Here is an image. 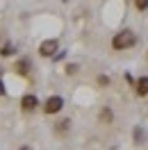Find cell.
<instances>
[{
	"label": "cell",
	"instance_id": "277c9868",
	"mask_svg": "<svg viewBox=\"0 0 148 150\" xmlns=\"http://www.w3.org/2000/svg\"><path fill=\"white\" fill-rule=\"evenodd\" d=\"M39 107H41V103H39V98L34 93H23V98H21V112L23 114H32Z\"/></svg>",
	"mask_w": 148,
	"mask_h": 150
},
{
	"label": "cell",
	"instance_id": "3957f363",
	"mask_svg": "<svg viewBox=\"0 0 148 150\" xmlns=\"http://www.w3.org/2000/svg\"><path fill=\"white\" fill-rule=\"evenodd\" d=\"M57 52H59V41H57V39H46V41L39 43V57L53 59Z\"/></svg>",
	"mask_w": 148,
	"mask_h": 150
},
{
	"label": "cell",
	"instance_id": "7a4b0ae2",
	"mask_svg": "<svg viewBox=\"0 0 148 150\" xmlns=\"http://www.w3.org/2000/svg\"><path fill=\"white\" fill-rule=\"evenodd\" d=\"M62 109H64V98L57 96V93L48 96L46 100L41 103V112L46 114V116H55V114H59Z\"/></svg>",
	"mask_w": 148,
	"mask_h": 150
},
{
	"label": "cell",
	"instance_id": "2e32d148",
	"mask_svg": "<svg viewBox=\"0 0 148 150\" xmlns=\"http://www.w3.org/2000/svg\"><path fill=\"white\" fill-rule=\"evenodd\" d=\"M146 59H148V52H146Z\"/></svg>",
	"mask_w": 148,
	"mask_h": 150
},
{
	"label": "cell",
	"instance_id": "9c48e42d",
	"mask_svg": "<svg viewBox=\"0 0 148 150\" xmlns=\"http://www.w3.org/2000/svg\"><path fill=\"white\" fill-rule=\"evenodd\" d=\"M68 130H71V118H62V121L55 123V132L57 134H66Z\"/></svg>",
	"mask_w": 148,
	"mask_h": 150
},
{
	"label": "cell",
	"instance_id": "ba28073f",
	"mask_svg": "<svg viewBox=\"0 0 148 150\" xmlns=\"http://www.w3.org/2000/svg\"><path fill=\"white\" fill-rule=\"evenodd\" d=\"M98 121H100L102 125H112V121H114V112H112L110 107H102L100 114H98Z\"/></svg>",
	"mask_w": 148,
	"mask_h": 150
},
{
	"label": "cell",
	"instance_id": "5b68a950",
	"mask_svg": "<svg viewBox=\"0 0 148 150\" xmlns=\"http://www.w3.org/2000/svg\"><path fill=\"white\" fill-rule=\"evenodd\" d=\"M11 71H14L16 75H21V77H28L30 71H32V62H30L28 57H21V59H16V62H14Z\"/></svg>",
	"mask_w": 148,
	"mask_h": 150
},
{
	"label": "cell",
	"instance_id": "30bf717a",
	"mask_svg": "<svg viewBox=\"0 0 148 150\" xmlns=\"http://www.w3.org/2000/svg\"><path fill=\"white\" fill-rule=\"evenodd\" d=\"M134 9L137 11H146L148 9V0H134Z\"/></svg>",
	"mask_w": 148,
	"mask_h": 150
},
{
	"label": "cell",
	"instance_id": "4fadbf2b",
	"mask_svg": "<svg viewBox=\"0 0 148 150\" xmlns=\"http://www.w3.org/2000/svg\"><path fill=\"white\" fill-rule=\"evenodd\" d=\"M141 139H144V130H141V127H137V130H134V141H137V143H141Z\"/></svg>",
	"mask_w": 148,
	"mask_h": 150
},
{
	"label": "cell",
	"instance_id": "6da1fadb",
	"mask_svg": "<svg viewBox=\"0 0 148 150\" xmlns=\"http://www.w3.org/2000/svg\"><path fill=\"white\" fill-rule=\"evenodd\" d=\"M137 43V34L132 32V30H121V32H116L114 37H112V48L114 50H130V48Z\"/></svg>",
	"mask_w": 148,
	"mask_h": 150
},
{
	"label": "cell",
	"instance_id": "8992f818",
	"mask_svg": "<svg viewBox=\"0 0 148 150\" xmlns=\"http://www.w3.org/2000/svg\"><path fill=\"white\" fill-rule=\"evenodd\" d=\"M134 93H137L139 98L148 96V75H141L137 82H134Z\"/></svg>",
	"mask_w": 148,
	"mask_h": 150
},
{
	"label": "cell",
	"instance_id": "8fae6325",
	"mask_svg": "<svg viewBox=\"0 0 148 150\" xmlns=\"http://www.w3.org/2000/svg\"><path fill=\"white\" fill-rule=\"evenodd\" d=\"M78 68H80L78 64H66L64 71H66V75H75V73H78Z\"/></svg>",
	"mask_w": 148,
	"mask_h": 150
},
{
	"label": "cell",
	"instance_id": "7c38bea8",
	"mask_svg": "<svg viewBox=\"0 0 148 150\" xmlns=\"http://www.w3.org/2000/svg\"><path fill=\"white\" fill-rule=\"evenodd\" d=\"M110 84V77L107 75H98V86H107Z\"/></svg>",
	"mask_w": 148,
	"mask_h": 150
},
{
	"label": "cell",
	"instance_id": "9a60e30c",
	"mask_svg": "<svg viewBox=\"0 0 148 150\" xmlns=\"http://www.w3.org/2000/svg\"><path fill=\"white\" fill-rule=\"evenodd\" d=\"M18 150H32V148H30V146H21Z\"/></svg>",
	"mask_w": 148,
	"mask_h": 150
},
{
	"label": "cell",
	"instance_id": "5bb4252c",
	"mask_svg": "<svg viewBox=\"0 0 148 150\" xmlns=\"http://www.w3.org/2000/svg\"><path fill=\"white\" fill-rule=\"evenodd\" d=\"M2 96H7V86H5V80L0 77V98H2Z\"/></svg>",
	"mask_w": 148,
	"mask_h": 150
},
{
	"label": "cell",
	"instance_id": "52a82bcc",
	"mask_svg": "<svg viewBox=\"0 0 148 150\" xmlns=\"http://www.w3.org/2000/svg\"><path fill=\"white\" fill-rule=\"evenodd\" d=\"M16 55V46L11 43V41H5V43H0V57L2 59H7V57H14Z\"/></svg>",
	"mask_w": 148,
	"mask_h": 150
}]
</instances>
